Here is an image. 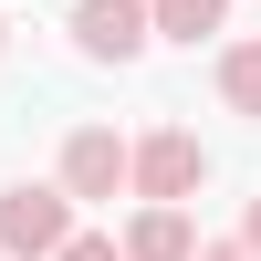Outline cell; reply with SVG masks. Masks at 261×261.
<instances>
[{
  "label": "cell",
  "mask_w": 261,
  "mask_h": 261,
  "mask_svg": "<svg viewBox=\"0 0 261 261\" xmlns=\"http://www.w3.org/2000/svg\"><path fill=\"white\" fill-rule=\"evenodd\" d=\"M125 178L146 188V209H178L188 188L209 178V157H199V136H178V125H157L146 146H125Z\"/></svg>",
  "instance_id": "cell-2"
},
{
  "label": "cell",
  "mask_w": 261,
  "mask_h": 261,
  "mask_svg": "<svg viewBox=\"0 0 261 261\" xmlns=\"http://www.w3.org/2000/svg\"><path fill=\"white\" fill-rule=\"evenodd\" d=\"M220 11H230V0H146V32L199 42V32H220Z\"/></svg>",
  "instance_id": "cell-6"
},
{
  "label": "cell",
  "mask_w": 261,
  "mask_h": 261,
  "mask_svg": "<svg viewBox=\"0 0 261 261\" xmlns=\"http://www.w3.org/2000/svg\"><path fill=\"white\" fill-rule=\"evenodd\" d=\"M125 188V136L115 125H73L63 136V199H115Z\"/></svg>",
  "instance_id": "cell-3"
},
{
  "label": "cell",
  "mask_w": 261,
  "mask_h": 261,
  "mask_svg": "<svg viewBox=\"0 0 261 261\" xmlns=\"http://www.w3.org/2000/svg\"><path fill=\"white\" fill-rule=\"evenodd\" d=\"M63 241H73L63 188H0V261H53Z\"/></svg>",
  "instance_id": "cell-1"
},
{
  "label": "cell",
  "mask_w": 261,
  "mask_h": 261,
  "mask_svg": "<svg viewBox=\"0 0 261 261\" xmlns=\"http://www.w3.org/2000/svg\"><path fill=\"white\" fill-rule=\"evenodd\" d=\"M73 42L94 63H136L157 32H146V0H73Z\"/></svg>",
  "instance_id": "cell-4"
},
{
  "label": "cell",
  "mask_w": 261,
  "mask_h": 261,
  "mask_svg": "<svg viewBox=\"0 0 261 261\" xmlns=\"http://www.w3.org/2000/svg\"><path fill=\"white\" fill-rule=\"evenodd\" d=\"M53 261H125V251H115V241H63Z\"/></svg>",
  "instance_id": "cell-8"
},
{
  "label": "cell",
  "mask_w": 261,
  "mask_h": 261,
  "mask_svg": "<svg viewBox=\"0 0 261 261\" xmlns=\"http://www.w3.org/2000/svg\"><path fill=\"white\" fill-rule=\"evenodd\" d=\"M115 251H125V261H188V251H199V230H188V209H146Z\"/></svg>",
  "instance_id": "cell-5"
},
{
  "label": "cell",
  "mask_w": 261,
  "mask_h": 261,
  "mask_svg": "<svg viewBox=\"0 0 261 261\" xmlns=\"http://www.w3.org/2000/svg\"><path fill=\"white\" fill-rule=\"evenodd\" d=\"M220 94H230V115H261V42H230L220 53Z\"/></svg>",
  "instance_id": "cell-7"
},
{
  "label": "cell",
  "mask_w": 261,
  "mask_h": 261,
  "mask_svg": "<svg viewBox=\"0 0 261 261\" xmlns=\"http://www.w3.org/2000/svg\"><path fill=\"white\" fill-rule=\"evenodd\" d=\"M241 251H251V261H261V199H251V230H241Z\"/></svg>",
  "instance_id": "cell-10"
},
{
  "label": "cell",
  "mask_w": 261,
  "mask_h": 261,
  "mask_svg": "<svg viewBox=\"0 0 261 261\" xmlns=\"http://www.w3.org/2000/svg\"><path fill=\"white\" fill-rule=\"evenodd\" d=\"M188 261H251V251H241V241H220V251H188Z\"/></svg>",
  "instance_id": "cell-9"
}]
</instances>
